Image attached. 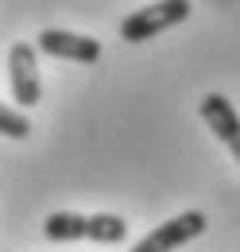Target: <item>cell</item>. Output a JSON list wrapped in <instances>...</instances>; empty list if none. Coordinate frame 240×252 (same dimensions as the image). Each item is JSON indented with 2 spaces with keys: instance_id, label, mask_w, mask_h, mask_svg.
<instances>
[{
  "instance_id": "6da1fadb",
  "label": "cell",
  "mask_w": 240,
  "mask_h": 252,
  "mask_svg": "<svg viewBox=\"0 0 240 252\" xmlns=\"http://www.w3.org/2000/svg\"><path fill=\"white\" fill-rule=\"evenodd\" d=\"M182 20H190V0H155V4H144L140 12L120 20V39L124 43H148L167 28H179Z\"/></svg>"
},
{
  "instance_id": "7a4b0ae2",
  "label": "cell",
  "mask_w": 240,
  "mask_h": 252,
  "mask_svg": "<svg viewBox=\"0 0 240 252\" xmlns=\"http://www.w3.org/2000/svg\"><path fill=\"white\" fill-rule=\"evenodd\" d=\"M8 86L16 97V109H35L43 101V82H39V55L31 43H16L8 51Z\"/></svg>"
},
{
  "instance_id": "3957f363",
  "label": "cell",
  "mask_w": 240,
  "mask_h": 252,
  "mask_svg": "<svg viewBox=\"0 0 240 252\" xmlns=\"http://www.w3.org/2000/svg\"><path fill=\"white\" fill-rule=\"evenodd\" d=\"M206 214L202 210H186V214H179V218L163 221L159 229H151L144 241H136L132 245V252H175L182 249L186 241H194V237H202L206 233Z\"/></svg>"
},
{
  "instance_id": "277c9868",
  "label": "cell",
  "mask_w": 240,
  "mask_h": 252,
  "mask_svg": "<svg viewBox=\"0 0 240 252\" xmlns=\"http://www.w3.org/2000/svg\"><path fill=\"white\" fill-rule=\"evenodd\" d=\"M35 51L51 55V59H70V63H97L101 59V43L93 35L62 32V28H47L35 39Z\"/></svg>"
},
{
  "instance_id": "5b68a950",
  "label": "cell",
  "mask_w": 240,
  "mask_h": 252,
  "mask_svg": "<svg viewBox=\"0 0 240 252\" xmlns=\"http://www.w3.org/2000/svg\"><path fill=\"white\" fill-rule=\"evenodd\" d=\"M198 113H202L206 128H210L213 136L233 152V159L240 163V113L233 109V101H229L225 94H206Z\"/></svg>"
},
{
  "instance_id": "8992f818",
  "label": "cell",
  "mask_w": 240,
  "mask_h": 252,
  "mask_svg": "<svg viewBox=\"0 0 240 252\" xmlns=\"http://www.w3.org/2000/svg\"><path fill=\"white\" fill-rule=\"evenodd\" d=\"M86 229L90 218L86 214H74V210H59L43 221V237L55 241V245H70V241H86Z\"/></svg>"
},
{
  "instance_id": "52a82bcc",
  "label": "cell",
  "mask_w": 240,
  "mask_h": 252,
  "mask_svg": "<svg viewBox=\"0 0 240 252\" xmlns=\"http://www.w3.org/2000/svg\"><path fill=\"white\" fill-rule=\"evenodd\" d=\"M128 237V221L117 218V214H93L90 229H86V241H97V245H120Z\"/></svg>"
},
{
  "instance_id": "ba28073f",
  "label": "cell",
  "mask_w": 240,
  "mask_h": 252,
  "mask_svg": "<svg viewBox=\"0 0 240 252\" xmlns=\"http://www.w3.org/2000/svg\"><path fill=\"white\" fill-rule=\"evenodd\" d=\"M0 136H8V140H28V136H31L28 113H24V109H12V105L0 101Z\"/></svg>"
}]
</instances>
